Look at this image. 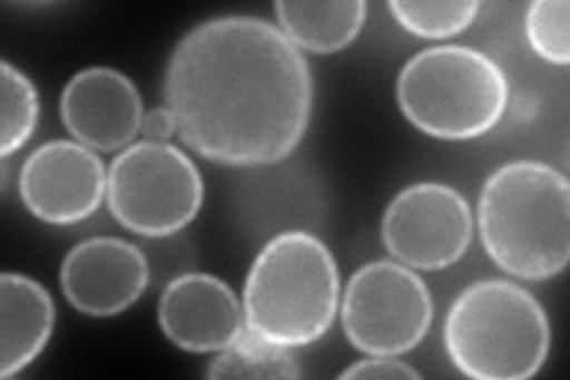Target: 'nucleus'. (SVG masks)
Listing matches in <instances>:
<instances>
[{
    "mask_svg": "<svg viewBox=\"0 0 570 380\" xmlns=\"http://www.w3.org/2000/svg\"><path fill=\"white\" fill-rule=\"evenodd\" d=\"M163 98L190 150L228 167H264L293 155L305 138L314 79L278 27L224 14L176 43Z\"/></svg>",
    "mask_w": 570,
    "mask_h": 380,
    "instance_id": "nucleus-1",
    "label": "nucleus"
},
{
    "mask_svg": "<svg viewBox=\"0 0 570 380\" xmlns=\"http://www.w3.org/2000/svg\"><path fill=\"white\" fill-rule=\"evenodd\" d=\"M207 378H299L293 350L274 345L249 329L230 342L205 371Z\"/></svg>",
    "mask_w": 570,
    "mask_h": 380,
    "instance_id": "nucleus-15",
    "label": "nucleus"
},
{
    "mask_svg": "<svg viewBox=\"0 0 570 380\" xmlns=\"http://www.w3.org/2000/svg\"><path fill=\"white\" fill-rule=\"evenodd\" d=\"M568 22L570 8L566 0H534L525 12V36L530 48L551 65H568Z\"/></svg>",
    "mask_w": 570,
    "mask_h": 380,
    "instance_id": "nucleus-18",
    "label": "nucleus"
},
{
    "mask_svg": "<svg viewBox=\"0 0 570 380\" xmlns=\"http://www.w3.org/2000/svg\"><path fill=\"white\" fill-rule=\"evenodd\" d=\"M140 131H142V136H146V140H157V143H169V138L174 134H178L176 131V119L165 105L153 107V110L146 113V117H142Z\"/></svg>",
    "mask_w": 570,
    "mask_h": 380,
    "instance_id": "nucleus-20",
    "label": "nucleus"
},
{
    "mask_svg": "<svg viewBox=\"0 0 570 380\" xmlns=\"http://www.w3.org/2000/svg\"><path fill=\"white\" fill-rule=\"evenodd\" d=\"M157 321L171 345L193 354L222 352L245 329L243 302L228 283L203 271H186L167 283Z\"/></svg>",
    "mask_w": 570,
    "mask_h": 380,
    "instance_id": "nucleus-12",
    "label": "nucleus"
},
{
    "mask_svg": "<svg viewBox=\"0 0 570 380\" xmlns=\"http://www.w3.org/2000/svg\"><path fill=\"white\" fill-rule=\"evenodd\" d=\"M341 306V274L328 245L307 231H285L266 243L243 288L245 329L281 348L324 338Z\"/></svg>",
    "mask_w": 570,
    "mask_h": 380,
    "instance_id": "nucleus-3",
    "label": "nucleus"
},
{
    "mask_svg": "<svg viewBox=\"0 0 570 380\" xmlns=\"http://www.w3.org/2000/svg\"><path fill=\"white\" fill-rule=\"evenodd\" d=\"M381 235L395 262L416 271H440L456 264L471 247L473 212L456 188L425 181L392 197Z\"/></svg>",
    "mask_w": 570,
    "mask_h": 380,
    "instance_id": "nucleus-8",
    "label": "nucleus"
},
{
    "mask_svg": "<svg viewBox=\"0 0 570 380\" xmlns=\"http://www.w3.org/2000/svg\"><path fill=\"white\" fill-rule=\"evenodd\" d=\"M65 129L96 153L129 148L140 134L142 98L136 84L112 67H86L71 77L60 98Z\"/></svg>",
    "mask_w": 570,
    "mask_h": 380,
    "instance_id": "nucleus-11",
    "label": "nucleus"
},
{
    "mask_svg": "<svg viewBox=\"0 0 570 380\" xmlns=\"http://www.w3.org/2000/svg\"><path fill=\"white\" fill-rule=\"evenodd\" d=\"M150 283V262L138 245L96 235L67 252L60 285L77 312L96 319L117 316L134 306Z\"/></svg>",
    "mask_w": 570,
    "mask_h": 380,
    "instance_id": "nucleus-10",
    "label": "nucleus"
},
{
    "mask_svg": "<svg viewBox=\"0 0 570 380\" xmlns=\"http://www.w3.org/2000/svg\"><path fill=\"white\" fill-rule=\"evenodd\" d=\"M452 364L475 380H528L544 367L551 325L544 306L523 285L475 281L456 295L444 319Z\"/></svg>",
    "mask_w": 570,
    "mask_h": 380,
    "instance_id": "nucleus-4",
    "label": "nucleus"
},
{
    "mask_svg": "<svg viewBox=\"0 0 570 380\" xmlns=\"http://www.w3.org/2000/svg\"><path fill=\"white\" fill-rule=\"evenodd\" d=\"M341 378H373V380H419L421 373L409 367L406 361H400L397 357H376V354H368V359L362 361H354L350 369H345L341 373Z\"/></svg>",
    "mask_w": 570,
    "mask_h": 380,
    "instance_id": "nucleus-19",
    "label": "nucleus"
},
{
    "mask_svg": "<svg viewBox=\"0 0 570 380\" xmlns=\"http://www.w3.org/2000/svg\"><path fill=\"white\" fill-rule=\"evenodd\" d=\"M56 325V304L46 288L24 274L0 276V378H12L36 361Z\"/></svg>",
    "mask_w": 570,
    "mask_h": 380,
    "instance_id": "nucleus-13",
    "label": "nucleus"
},
{
    "mask_svg": "<svg viewBox=\"0 0 570 380\" xmlns=\"http://www.w3.org/2000/svg\"><path fill=\"white\" fill-rule=\"evenodd\" d=\"M274 10L278 29L297 50L331 56L356 41L364 29L368 6L364 0H321V3L281 0Z\"/></svg>",
    "mask_w": 570,
    "mask_h": 380,
    "instance_id": "nucleus-14",
    "label": "nucleus"
},
{
    "mask_svg": "<svg viewBox=\"0 0 570 380\" xmlns=\"http://www.w3.org/2000/svg\"><path fill=\"white\" fill-rule=\"evenodd\" d=\"M397 25L419 39H450L466 31L480 12L473 0H456V3H404L392 0L387 6Z\"/></svg>",
    "mask_w": 570,
    "mask_h": 380,
    "instance_id": "nucleus-17",
    "label": "nucleus"
},
{
    "mask_svg": "<svg viewBox=\"0 0 570 380\" xmlns=\"http://www.w3.org/2000/svg\"><path fill=\"white\" fill-rule=\"evenodd\" d=\"M397 105L419 131L442 140L485 136L504 117L509 81L471 46H435L409 58L397 77Z\"/></svg>",
    "mask_w": 570,
    "mask_h": 380,
    "instance_id": "nucleus-5",
    "label": "nucleus"
},
{
    "mask_svg": "<svg viewBox=\"0 0 570 380\" xmlns=\"http://www.w3.org/2000/svg\"><path fill=\"white\" fill-rule=\"evenodd\" d=\"M203 201L198 167L171 143H131L107 169V207L142 238H171L198 216Z\"/></svg>",
    "mask_w": 570,
    "mask_h": 380,
    "instance_id": "nucleus-6",
    "label": "nucleus"
},
{
    "mask_svg": "<svg viewBox=\"0 0 570 380\" xmlns=\"http://www.w3.org/2000/svg\"><path fill=\"white\" fill-rule=\"evenodd\" d=\"M343 331L364 354L400 357L416 350L433 323V298L416 274L395 260L360 266L345 285Z\"/></svg>",
    "mask_w": 570,
    "mask_h": 380,
    "instance_id": "nucleus-7",
    "label": "nucleus"
},
{
    "mask_svg": "<svg viewBox=\"0 0 570 380\" xmlns=\"http://www.w3.org/2000/svg\"><path fill=\"white\" fill-rule=\"evenodd\" d=\"M0 157L8 159L36 131L39 124V90L12 62H0Z\"/></svg>",
    "mask_w": 570,
    "mask_h": 380,
    "instance_id": "nucleus-16",
    "label": "nucleus"
},
{
    "mask_svg": "<svg viewBox=\"0 0 570 380\" xmlns=\"http://www.w3.org/2000/svg\"><path fill=\"white\" fill-rule=\"evenodd\" d=\"M480 241L490 260L521 281L559 276L570 260V184L538 159L492 172L478 201Z\"/></svg>",
    "mask_w": 570,
    "mask_h": 380,
    "instance_id": "nucleus-2",
    "label": "nucleus"
},
{
    "mask_svg": "<svg viewBox=\"0 0 570 380\" xmlns=\"http://www.w3.org/2000/svg\"><path fill=\"white\" fill-rule=\"evenodd\" d=\"M20 197L39 222L71 226L96 214L107 197V172L96 150L79 140H48L20 169Z\"/></svg>",
    "mask_w": 570,
    "mask_h": 380,
    "instance_id": "nucleus-9",
    "label": "nucleus"
}]
</instances>
